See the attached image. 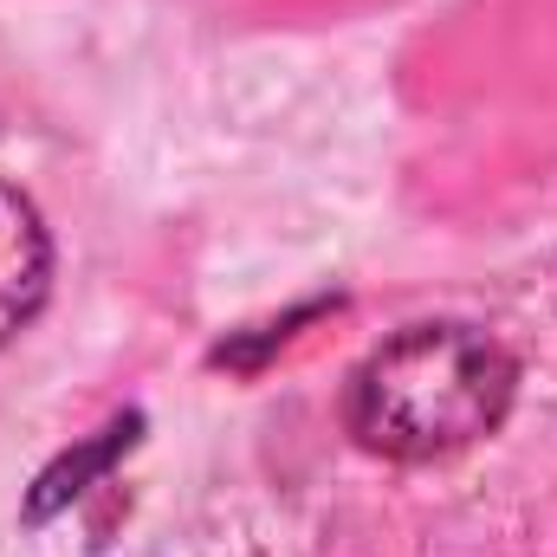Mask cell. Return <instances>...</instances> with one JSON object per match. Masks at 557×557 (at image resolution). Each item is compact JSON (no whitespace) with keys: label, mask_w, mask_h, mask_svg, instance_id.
<instances>
[{"label":"cell","mask_w":557,"mask_h":557,"mask_svg":"<svg viewBox=\"0 0 557 557\" xmlns=\"http://www.w3.org/2000/svg\"><path fill=\"white\" fill-rule=\"evenodd\" d=\"M519 370L473 324H409L350 376L344 421L383 460H441L493 434L512 409Z\"/></svg>","instance_id":"obj_1"},{"label":"cell","mask_w":557,"mask_h":557,"mask_svg":"<svg viewBox=\"0 0 557 557\" xmlns=\"http://www.w3.org/2000/svg\"><path fill=\"white\" fill-rule=\"evenodd\" d=\"M46 285H52L46 221L20 188L0 182V344L46 305Z\"/></svg>","instance_id":"obj_2"},{"label":"cell","mask_w":557,"mask_h":557,"mask_svg":"<svg viewBox=\"0 0 557 557\" xmlns=\"http://www.w3.org/2000/svg\"><path fill=\"white\" fill-rule=\"evenodd\" d=\"M131 434H137V416H131V421H111V428H104V434H98L91 447L65 454V460H59V467H52V473L39 480V493H33V506H26V519H46V512H59V506H65L72 493H85L78 480H91L98 467H111V460H117V454L131 447Z\"/></svg>","instance_id":"obj_3"}]
</instances>
